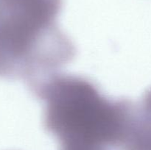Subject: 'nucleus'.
I'll use <instances>...</instances> for the list:
<instances>
[{
  "label": "nucleus",
  "mask_w": 151,
  "mask_h": 150,
  "mask_svg": "<svg viewBox=\"0 0 151 150\" xmlns=\"http://www.w3.org/2000/svg\"><path fill=\"white\" fill-rule=\"evenodd\" d=\"M122 144L126 150H151V101L145 96L133 104Z\"/></svg>",
  "instance_id": "obj_3"
},
{
  "label": "nucleus",
  "mask_w": 151,
  "mask_h": 150,
  "mask_svg": "<svg viewBox=\"0 0 151 150\" xmlns=\"http://www.w3.org/2000/svg\"><path fill=\"white\" fill-rule=\"evenodd\" d=\"M62 150H108L125 138L133 104L108 98L86 78L55 74L30 88Z\"/></svg>",
  "instance_id": "obj_1"
},
{
  "label": "nucleus",
  "mask_w": 151,
  "mask_h": 150,
  "mask_svg": "<svg viewBox=\"0 0 151 150\" xmlns=\"http://www.w3.org/2000/svg\"><path fill=\"white\" fill-rule=\"evenodd\" d=\"M62 0H0V77L29 88L57 74L75 56L58 19Z\"/></svg>",
  "instance_id": "obj_2"
}]
</instances>
